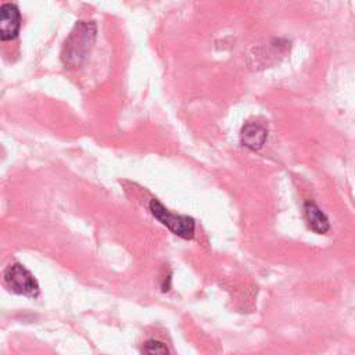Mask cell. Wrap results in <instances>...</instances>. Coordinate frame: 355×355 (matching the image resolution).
<instances>
[{
  "mask_svg": "<svg viewBox=\"0 0 355 355\" xmlns=\"http://www.w3.org/2000/svg\"><path fill=\"white\" fill-rule=\"evenodd\" d=\"M21 28V14L15 4L4 3L0 7V37L3 42L18 36Z\"/></svg>",
  "mask_w": 355,
  "mask_h": 355,
  "instance_id": "obj_4",
  "label": "cell"
},
{
  "mask_svg": "<svg viewBox=\"0 0 355 355\" xmlns=\"http://www.w3.org/2000/svg\"><path fill=\"white\" fill-rule=\"evenodd\" d=\"M268 139V129L261 122H247L240 132V140L244 147L251 151L262 148Z\"/></svg>",
  "mask_w": 355,
  "mask_h": 355,
  "instance_id": "obj_5",
  "label": "cell"
},
{
  "mask_svg": "<svg viewBox=\"0 0 355 355\" xmlns=\"http://www.w3.org/2000/svg\"><path fill=\"white\" fill-rule=\"evenodd\" d=\"M97 28L93 21H79L75 24L61 50V61L65 68L80 67L90 54L96 42Z\"/></svg>",
  "mask_w": 355,
  "mask_h": 355,
  "instance_id": "obj_1",
  "label": "cell"
},
{
  "mask_svg": "<svg viewBox=\"0 0 355 355\" xmlns=\"http://www.w3.org/2000/svg\"><path fill=\"white\" fill-rule=\"evenodd\" d=\"M4 283L12 293L31 298H36L40 291L35 276L21 263H12L4 270Z\"/></svg>",
  "mask_w": 355,
  "mask_h": 355,
  "instance_id": "obj_3",
  "label": "cell"
},
{
  "mask_svg": "<svg viewBox=\"0 0 355 355\" xmlns=\"http://www.w3.org/2000/svg\"><path fill=\"white\" fill-rule=\"evenodd\" d=\"M141 352L144 354H169V348L166 347V344H164L162 341H158V340H148L143 344Z\"/></svg>",
  "mask_w": 355,
  "mask_h": 355,
  "instance_id": "obj_7",
  "label": "cell"
},
{
  "mask_svg": "<svg viewBox=\"0 0 355 355\" xmlns=\"http://www.w3.org/2000/svg\"><path fill=\"white\" fill-rule=\"evenodd\" d=\"M148 208H150V212L153 214V216L157 220H159L164 226H166L173 234H176L184 240H190L194 237L196 222L191 216L172 214L158 200H151L148 204Z\"/></svg>",
  "mask_w": 355,
  "mask_h": 355,
  "instance_id": "obj_2",
  "label": "cell"
},
{
  "mask_svg": "<svg viewBox=\"0 0 355 355\" xmlns=\"http://www.w3.org/2000/svg\"><path fill=\"white\" fill-rule=\"evenodd\" d=\"M304 214H305L306 225L312 232L318 234H324L329 232L330 229L329 218L313 201H306L304 204Z\"/></svg>",
  "mask_w": 355,
  "mask_h": 355,
  "instance_id": "obj_6",
  "label": "cell"
}]
</instances>
